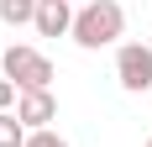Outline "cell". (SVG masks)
<instances>
[{"instance_id":"1","label":"cell","mask_w":152,"mask_h":147,"mask_svg":"<svg viewBox=\"0 0 152 147\" xmlns=\"http://www.w3.org/2000/svg\"><path fill=\"white\" fill-rule=\"evenodd\" d=\"M126 32V11L115 5V0H89V5H79L74 11V37L79 47H89V53H100V47H110L115 37Z\"/></svg>"},{"instance_id":"2","label":"cell","mask_w":152,"mask_h":147,"mask_svg":"<svg viewBox=\"0 0 152 147\" xmlns=\"http://www.w3.org/2000/svg\"><path fill=\"white\" fill-rule=\"evenodd\" d=\"M0 74L21 89V95H26V89H47V84H53V63H47L37 47H21V42L0 53Z\"/></svg>"},{"instance_id":"3","label":"cell","mask_w":152,"mask_h":147,"mask_svg":"<svg viewBox=\"0 0 152 147\" xmlns=\"http://www.w3.org/2000/svg\"><path fill=\"white\" fill-rule=\"evenodd\" d=\"M115 79H121V89H131V95H147L152 89V47L147 42H126L121 53H115Z\"/></svg>"},{"instance_id":"4","label":"cell","mask_w":152,"mask_h":147,"mask_svg":"<svg viewBox=\"0 0 152 147\" xmlns=\"http://www.w3.org/2000/svg\"><path fill=\"white\" fill-rule=\"evenodd\" d=\"M16 121H21L26 132H47V121H58V100H53L47 89H26V95L16 100Z\"/></svg>"},{"instance_id":"5","label":"cell","mask_w":152,"mask_h":147,"mask_svg":"<svg viewBox=\"0 0 152 147\" xmlns=\"http://www.w3.org/2000/svg\"><path fill=\"white\" fill-rule=\"evenodd\" d=\"M31 26L42 37H63V32H74V5L68 0H37V21Z\"/></svg>"},{"instance_id":"6","label":"cell","mask_w":152,"mask_h":147,"mask_svg":"<svg viewBox=\"0 0 152 147\" xmlns=\"http://www.w3.org/2000/svg\"><path fill=\"white\" fill-rule=\"evenodd\" d=\"M0 21L5 26H31L37 21V0H0Z\"/></svg>"},{"instance_id":"7","label":"cell","mask_w":152,"mask_h":147,"mask_svg":"<svg viewBox=\"0 0 152 147\" xmlns=\"http://www.w3.org/2000/svg\"><path fill=\"white\" fill-rule=\"evenodd\" d=\"M26 126L16 121V110H0V147H26Z\"/></svg>"},{"instance_id":"8","label":"cell","mask_w":152,"mask_h":147,"mask_svg":"<svg viewBox=\"0 0 152 147\" xmlns=\"http://www.w3.org/2000/svg\"><path fill=\"white\" fill-rule=\"evenodd\" d=\"M26 147H68V142H63V137L47 126V132H31V137H26Z\"/></svg>"},{"instance_id":"9","label":"cell","mask_w":152,"mask_h":147,"mask_svg":"<svg viewBox=\"0 0 152 147\" xmlns=\"http://www.w3.org/2000/svg\"><path fill=\"white\" fill-rule=\"evenodd\" d=\"M11 105H16V84L0 74V110H11Z\"/></svg>"},{"instance_id":"10","label":"cell","mask_w":152,"mask_h":147,"mask_svg":"<svg viewBox=\"0 0 152 147\" xmlns=\"http://www.w3.org/2000/svg\"><path fill=\"white\" fill-rule=\"evenodd\" d=\"M147 147H152V137H147Z\"/></svg>"}]
</instances>
